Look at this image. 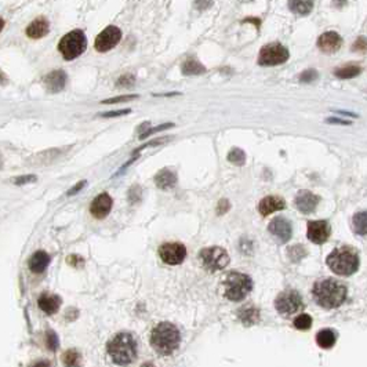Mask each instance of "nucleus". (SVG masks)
I'll use <instances>...</instances> for the list:
<instances>
[{
  "label": "nucleus",
  "mask_w": 367,
  "mask_h": 367,
  "mask_svg": "<svg viewBox=\"0 0 367 367\" xmlns=\"http://www.w3.org/2000/svg\"><path fill=\"white\" fill-rule=\"evenodd\" d=\"M312 294L316 304L323 308H338L347 298V287L334 279H325L315 283Z\"/></svg>",
  "instance_id": "f257e3e1"
},
{
  "label": "nucleus",
  "mask_w": 367,
  "mask_h": 367,
  "mask_svg": "<svg viewBox=\"0 0 367 367\" xmlns=\"http://www.w3.org/2000/svg\"><path fill=\"white\" fill-rule=\"evenodd\" d=\"M109 356L119 366H127L137 358V341L128 333H118L106 347Z\"/></svg>",
  "instance_id": "f03ea898"
},
{
  "label": "nucleus",
  "mask_w": 367,
  "mask_h": 367,
  "mask_svg": "<svg viewBox=\"0 0 367 367\" xmlns=\"http://www.w3.org/2000/svg\"><path fill=\"white\" fill-rule=\"evenodd\" d=\"M181 341L180 331L168 322L159 323L150 334V345L160 355H171L178 348Z\"/></svg>",
  "instance_id": "7ed1b4c3"
},
{
  "label": "nucleus",
  "mask_w": 367,
  "mask_h": 367,
  "mask_svg": "<svg viewBox=\"0 0 367 367\" xmlns=\"http://www.w3.org/2000/svg\"><path fill=\"white\" fill-rule=\"evenodd\" d=\"M331 271L340 276H351L359 268V257L356 251L349 246L333 250L326 260Z\"/></svg>",
  "instance_id": "20e7f679"
},
{
  "label": "nucleus",
  "mask_w": 367,
  "mask_h": 367,
  "mask_svg": "<svg viewBox=\"0 0 367 367\" xmlns=\"http://www.w3.org/2000/svg\"><path fill=\"white\" fill-rule=\"evenodd\" d=\"M224 297L231 301H242L253 290V280L249 275L241 272H229L222 279Z\"/></svg>",
  "instance_id": "39448f33"
},
{
  "label": "nucleus",
  "mask_w": 367,
  "mask_h": 367,
  "mask_svg": "<svg viewBox=\"0 0 367 367\" xmlns=\"http://www.w3.org/2000/svg\"><path fill=\"white\" fill-rule=\"evenodd\" d=\"M87 47V37L84 32L80 29H75L67 33L65 36L58 43V51L62 54V57L67 61H72L77 58L86 50Z\"/></svg>",
  "instance_id": "423d86ee"
},
{
  "label": "nucleus",
  "mask_w": 367,
  "mask_h": 367,
  "mask_svg": "<svg viewBox=\"0 0 367 367\" xmlns=\"http://www.w3.org/2000/svg\"><path fill=\"white\" fill-rule=\"evenodd\" d=\"M199 258L204 269H207L210 272L221 271L229 264V255H228L227 250L218 247V246L202 250Z\"/></svg>",
  "instance_id": "0eeeda50"
},
{
  "label": "nucleus",
  "mask_w": 367,
  "mask_h": 367,
  "mask_svg": "<svg viewBox=\"0 0 367 367\" xmlns=\"http://www.w3.org/2000/svg\"><path fill=\"white\" fill-rule=\"evenodd\" d=\"M289 50L280 43H269L260 50L258 63L261 67H276L289 59Z\"/></svg>",
  "instance_id": "6e6552de"
},
{
  "label": "nucleus",
  "mask_w": 367,
  "mask_h": 367,
  "mask_svg": "<svg viewBox=\"0 0 367 367\" xmlns=\"http://www.w3.org/2000/svg\"><path fill=\"white\" fill-rule=\"evenodd\" d=\"M275 307H276L277 312L280 315L290 316V315H294V313L304 308V303H303V298L297 291L287 290L277 295L276 299H275Z\"/></svg>",
  "instance_id": "1a4fd4ad"
},
{
  "label": "nucleus",
  "mask_w": 367,
  "mask_h": 367,
  "mask_svg": "<svg viewBox=\"0 0 367 367\" xmlns=\"http://www.w3.org/2000/svg\"><path fill=\"white\" fill-rule=\"evenodd\" d=\"M120 39H122V31L115 25H109L101 32L98 36L95 37V50L100 51V53H106V51L116 47Z\"/></svg>",
  "instance_id": "9d476101"
},
{
  "label": "nucleus",
  "mask_w": 367,
  "mask_h": 367,
  "mask_svg": "<svg viewBox=\"0 0 367 367\" xmlns=\"http://www.w3.org/2000/svg\"><path fill=\"white\" fill-rule=\"evenodd\" d=\"M159 257L164 264L168 265H180L186 258L185 246L181 243H164L159 247Z\"/></svg>",
  "instance_id": "9b49d317"
},
{
  "label": "nucleus",
  "mask_w": 367,
  "mask_h": 367,
  "mask_svg": "<svg viewBox=\"0 0 367 367\" xmlns=\"http://www.w3.org/2000/svg\"><path fill=\"white\" fill-rule=\"evenodd\" d=\"M268 231L271 232V235L275 236L280 243L289 242L291 239V235H293V228H291L290 221L286 220L285 217L273 218L268 225Z\"/></svg>",
  "instance_id": "f8f14e48"
},
{
  "label": "nucleus",
  "mask_w": 367,
  "mask_h": 367,
  "mask_svg": "<svg viewBox=\"0 0 367 367\" xmlns=\"http://www.w3.org/2000/svg\"><path fill=\"white\" fill-rule=\"evenodd\" d=\"M331 233L330 224L327 221H311L308 222L307 236L315 245H322L329 239Z\"/></svg>",
  "instance_id": "ddd939ff"
},
{
  "label": "nucleus",
  "mask_w": 367,
  "mask_h": 367,
  "mask_svg": "<svg viewBox=\"0 0 367 367\" xmlns=\"http://www.w3.org/2000/svg\"><path fill=\"white\" fill-rule=\"evenodd\" d=\"M320 202V198L309 190H299L294 199L295 207L303 214H311L315 211L317 204Z\"/></svg>",
  "instance_id": "4468645a"
},
{
  "label": "nucleus",
  "mask_w": 367,
  "mask_h": 367,
  "mask_svg": "<svg viewBox=\"0 0 367 367\" xmlns=\"http://www.w3.org/2000/svg\"><path fill=\"white\" fill-rule=\"evenodd\" d=\"M342 45V37L337 32L329 31L325 32L322 36L317 39V47L326 54H333L341 49Z\"/></svg>",
  "instance_id": "2eb2a0df"
},
{
  "label": "nucleus",
  "mask_w": 367,
  "mask_h": 367,
  "mask_svg": "<svg viewBox=\"0 0 367 367\" xmlns=\"http://www.w3.org/2000/svg\"><path fill=\"white\" fill-rule=\"evenodd\" d=\"M112 204H114V200L112 198L108 195V193H101L95 198L90 204V213L94 218H105L111 213L112 210Z\"/></svg>",
  "instance_id": "dca6fc26"
},
{
  "label": "nucleus",
  "mask_w": 367,
  "mask_h": 367,
  "mask_svg": "<svg viewBox=\"0 0 367 367\" xmlns=\"http://www.w3.org/2000/svg\"><path fill=\"white\" fill-rule=\"evenodd\" d=\"M43 83L50 93H59L62 91L68 83V76L63 71H53L49 75H46Z\"/></svg>",
  "instance_id": "f3484780"
},
{
  "label": "nucleus",
  "mask_w": 367,
  "mask_h": 367,
  "mask_svg": "<svg viewBox=\"0 0 367 367\" xmlns=\"http://www.w3.org/2000/svg\"><path fill=\"white\" fill-rule=\"evenodd\" d=\"M286 207V202L282 199L280 196H267L264 198L258 204V211L261 215L267 217L269 214L275 213V211H280Z\"/></svg>",
  "instance_id": "a211bd4d"
},
{
  "label": "nucleus",
  "mask_w": 367,
  "mask_h": 367,
  "mask_svg": "<svg viewBox=\"0 0 367 367\" xmlns=\"http://www.w3.org/2000/svg\"><path fill=\"white\" fill-rule=\"evenodd\" d=\"M50 31V24L45 17H37L27 28V36L31 39H41Z\"/></svg>",
  "instance_id": "6ab92c4d"
},
{
  "label": "nucleus",
  "mask_w": 367,
  "mask_h": 367,
  "mask_svg": "<svg viewBox=\"0 0 367 367\" xmlns=\"http://www.w3.org/2000/svg\"><path fill=\"white\" fill-rule=\"evenodd\" d=\"M37 305L47 315H54V313L58 312L59 307H61V298L57 294L43 293V294L39 295Z\"/></svg>",
  "instance_id": "aec40b11"
},
{
  "label": "nucleus",
  "mask_w": 367,
  "mask_h": 367,
  "mask_svg": "<svg viewBox=\"0 0 367 367\" xmlns=\"http://www.w3.org/2000/svg\"><path fill=\"white\" fill-rule=\"evenodd\" d=\"M49 264H50V255L43 250H37L28 261L29 269L33 273H43L49 267Z\"/></svg>",
  "instance_id": "412c9836"
},
{
  "label": "nucleus",
  "mask_w": 367,
  "mask_h": 367,
  "mask_svg": "<svg viewBox=\"0 0 367 367\" xmlns=\"http://www.w3.org/2000/svg\"><path fill=\"white\" fill-rule=\"evenodd\" d=\"M155 184L158 185L160 189H170L177 184V176L176 172H172L168 168H163L155 176Z\"/></svg>",
  "instance_id": "4be33fe9"
},
{
  "label": "nucleus",
  "mask_w": 367,
  "mask_h": 367,
  "mask_svg": "<svg viewBox=\"0 0 367 367\" xmlns=\"http://www.w3.org/2000/svg\"><path fill=\"white\" fill-rule=\"evenodd\" d=\"M316 342L320 348H333L336 344V333L330 329H323L316 334Z\"/></svg>",
  "instance_id": "5701e85b"
},
{
  "label": "nucleus",
  "mask_w": 367,
  "mask_h": 367,
  "mask_svg": "<svg viewBox=\"0 0 367 367\" xmlns=\"http://www.w3.org/2000/svg\"><path fill=\"white\" fill-rule=\"evenodd\" d=\"M238 316L241 319L242 322L250 326V325H254V323L258 322L260 319V312L258 309L254 308V307H245V308L239 309V312H238Z\"/></svg>",
  "instance_id": "b1692460"
},
{
  "label": "nucleus",
  "mask_w": 367,
  "mask_h": 367,
  "mask_svg": "<svg viewBox=\"0 0 367 367\" xmlns=\"http://www.w3.org/2000/svg\"><path fill=\"white\" fill-rule=\"evenodd\" d=\"M360 73H362V68L359 67L358 63H348V65L337 68L334 71V75L338 79H352V77L359 76Z\"/></svg>",
  "instance_id": "393cba45"
},
{
  "label": "nucleus",
  "mask_w": 367,
  "mask_h": 367,
  "mask_svg": "<svg viewBox=\"0 0 367 367\" xmlns=\"http://www.w3.org/2000/svg\"><path fill=\"white\" fill-rule=\"evenodd\" d=\"M181 71L186 76H196V75L206 73V68H204L199 61H196V59H188V61H185V62L182 63Z\"/></svg>",
  "instance_id": "a878e982"
},
{
  "label": "nucleus",
  "mask_w": 367,
  "mask_h": 367,
  "mask_svg": "<svg viewBox=\"0 0 367 367\" xmlns=\"http://www.w3.org/2000/svg\"><path fill=\"white\" fill-rule=\"evenodd\" d=\"M289 9L294 14L298 15H307L312 11L313 2L308 0H294V2H289Z\"/></svg>",
  "instance_id": "bb28decb"
},
{
  "label": "nucleus",
  "mask_w": 367,
  "mask_h": 367,
  "mask_svg": "<svg viewBox=\"0 0 367 367\" xmlns=\"http://www.w3.org/2000/svg\"><path fill=\"white\" fill-rule=\"evenodd\" d=\"M354 229L358 235H367V211H360L354 215L352 220Z\"/></svg>",
  "instance_id": "cd10ccee"
},
{
  "label": "nucleus",
  "mask_w": 367,
  "mask_h": 367,
  "mask_svg": "<svg viewBox=\"0 0 367 367\" xmlns=\"http://www.w3.org/2000/svg\"><path fill=\"white\" fill-rule=\"evenodd\" d=\"M80 360H82V356L75 349H68L62 356V362L67 367H79Z\"/></svg>",
  "instance_id": "c85d7f7f"
},
{
  "label": "nucleus",
  "mask_w": 367,
  "mask_h": 367,
  "mask_svg": "<svg viewBox=\"0 0 367 367\" xmlns=\"http://www.w3.org/2000/svg\"><path fill=\"white\" fill-rule=\"evenodd\" d=\"M312 326V317L307 313H301L294 319V327L298 330H308Z\"/></svg>",
  "instance_id": "c756f323"
},
{
  "label": "nucleus",
  "mask_w": 367,
  "mask_h": 367,
  "mask_svg": "<svg viewBox=\"0 0 367 367\" xmlns=\"http://www.w3.org/2000/svg\"><path fill=\"white\" fill-rule=\"evenodd\" d=\"M228 160L231 162V163L236 164V166H243L246 162V155L245 152L239 148H233V149L229 152L228 155Z\"/></svg>",
  "instance_id": "7c9ffc66"
},
{
  "label": "nucleus",
  "mask_w": 367,
  "mask_h": 367,
  "mask_svg": "<svg viewBox=\"0 0 367 367\" xmlns=\"http://www.w3.org/2000/svg\"><path fill=\"white\" fill-rule=\"evenodd\" d=\"M134 83H136V77H134V75L127 73V75H123V76H120V79H119L118 82H116V87L126 89V87H132Z\"/></svg>",
  "instance_id": "2f4dec72"
},
{
  "label": "nucleus",
  "mask_w": 367,
  "mask_h": 367,
  "mask_svg": "<svg viewBox=\"0 0 367 367\" xmlns=\"http://www.w3.org/2000/svg\"><path fill=\"white\" fill-rule=\"evenodd\" d=\"M317 72L315 69H308V71H305L299 75V82L301 83H311V82H315L317 79Z\"/></svg>",
  "instance_id": "473e14b6"
},
{
  "label": "nucleus",
  "mask_w": 367,
  "mask_h": 367,
  "mask_svg": "<svg viewBox=\"0 0 367 367\" xmlns=\"http://www.w3.org/2000/svg\"><path fill=\"white\" fill-rule=\"evenodd\" d=\"M46 342H47V348L50 349V351H55L57 347H58V337L55 333L53 331H47V334H46Z\"/></svg>",
  "instance_id": "72a5a7b5"
},
{
  "label": "nucleus",
  "mask_w": 367,
  "mask_h": 367,
  "mask_svg": "<svg viewBox=\"0 0 367 367\" xmlns=\"http://www.w3.org/2000/svg\"><path fill=\"white\" fill-rule=\"evenodd\" d=\"M170 127H172L171 123H167V124H160V126L154 127V128H149V130H146V132L144 133V134H141L140 138H141V140H144V138L152 136V134H155V133L162 132V130H167V128H170Z\"/></svg>",
  "instance_id": "f704fd0d"
},
{
  "label": "nucleus",
  "mask_w": 367,
  "mask_h": 367,
  "mask_svg": "<svg viewBox=\"0 0 367 367\" xmlns=\"http://www.w3.org/2000/svg\"><path fill=\"white\" fill-rule=\"evenodd\" d=\"M134 98H138V95H122V97H115V98H109V100L102 101V104H116V102H124V101L134 100Z\"/></svg>",
  "instance_id": "c9c22d12"
},
{
  "label": "nucleus",
  "mask_w": 367,
  "mask_h": 367,
  "mask_svg": "<svg viewBox=\"0 0 367 367\" xmlns=\"http://www.w3.org/2000/svg\"><path fill=\"white\" fill-rule=\"evenodd\" d=\"M352 50L358 51V53H366L367 51V39L366 37H359L358 40L355 41L352 46Z\"/></svg>",
  "instance_id": "e433bc0d"
},
{
  "label": "nucleus",
  "mask_w": 367,
  "mask_h": 367,
  "mask_svg": "<svg viewBox=\"0 0 367 367\" xmlns=\"http://www.w3.org/2000/svg\"><path fill=\"white\" fill-rule=\"evenodd\" d=\"M132 112V109H120V111H115V112H105L101 114L102 118H115V116H123V115H128Z\"/></svg>",
  "instance_id": "4c0bfd02"
},
{
  "label": "nucleus",
  "mask_w": 367,
  "mask_h": 367,
  "mask_svg": "<svg viewBox=\"0 0 367 367\" xmlns=\"http://www.w3.org/2000/svg\"><path fill=\"white\" fill-rule=\"evenodd\" d=\"M36 181V177L35 176H23V177H18L14 180V184L15 185H25L28 182Z\"/></svg>",
  "instance_id": "58836bf2"
},
{
  "label": "nucleus",
  "mask_w": 367,
  "mask_h": 367,
  "mask_svg": "<svg viewBox=\"0 0 367 367\" xmlns=\"http://www.w3.org/2000/svg\"><path fill=\"white\" fill-rule=\"evenodd\" d=\"M231 209V204H229V202H228L227 199H222L220 203H218V210H217V213L221 215V214H225L228 211V210Z\"/></svg>",
  "instance_id": "ea45409f"
},
{
  "label": "nucleus",
  "mask_w": 367,
  "mask_h": 367,
  "mask_svg": "<svg viewBox=\"0 0 367 367\" xmlns=\"http://www.w3.org/2000/svg\"><path fill=\"white\" fill-rule=\"evenodd\" d=\"M326 123H331V124H341V126H344V124H351V120H342V119H337V118H329L326 119Z\"/></svg>",
  "instance_id": "a19ab883"
},
{
  "label": "nucleus",
  "mask_w": 367,
  "mask_h": 367,
  "mask_svg": "<svg viewBox=\"0 0 367 367\" xmlns=\"http://www.w3.org/2000/svg\"><path fill=\"white\" fill-rule=\"evenodd\" d=\"M86 184H87L86 181H80V182H79V184H76V185L73 186L72 189H69V190H68V193H67V195H68V196L75 195L76 192H79V190H80V189H83V186L86 185Z\"/></svg>",
  "instance_id": "79ce46f5"
},
{
  "label": "nucleus",
  "mask_w": 367,
  "mask_h": 367,
  "mask_svg": "<svg viewBox=\"0 0 367 367\" xmlns=\"http://www.w3.org/2000/svg\"><path fill=\"white\" fill-rule=\"evenodd\" d=\"M32 367H50V363L47 362V360H40V362L35 363Z\"/></svg>",
  "instance_id": "37998d69"
},
{
  "label": "nucleus",
  "mask_w": 367,
  "mask_h": 367,
  "mask_svg": "<svg viewBox=\"0 0 367 367\" xmlns=\"http://www.w3.org/2000/svg\"><path fill=\"white\" fill-rule=\"evenodd\" d=\"M141 367H155L154 364H150V363H145V364H142Z\"/></svg>",
  "instance_id": "c03bdc74"
}]
</instances>
